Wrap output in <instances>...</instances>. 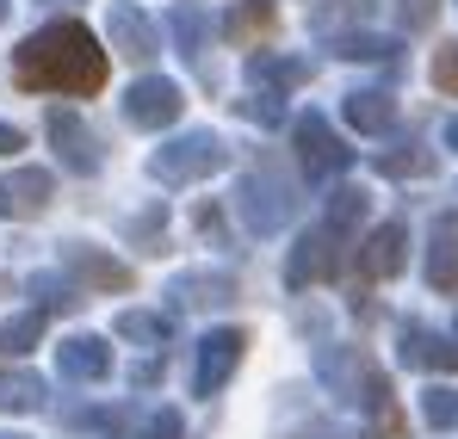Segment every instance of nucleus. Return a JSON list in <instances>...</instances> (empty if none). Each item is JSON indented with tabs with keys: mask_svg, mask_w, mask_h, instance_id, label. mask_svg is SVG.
I'll list each match as a JSON object with an SVG mask.
<instances>
[{
	"mask_svg": "<svg viewBox=\"0 0 458 439\" xmlns=\"http://www.w3.org/2000/svg\"><path fill=\"white\" fill-rule=\"evenodd\" d=\"M366 25L372 19V0H322L316 13H310V31H322V38H341V25Z\"/></svg>",
	"mask_w": 458,
	"mask_h": 439,
	"instance_id": "nucleus-24",
	"label": "nucleus"
},
{
	"mask_svg": "<svg viewBox=\"0 0 458 439\" xmlns=\"http://www.w3.org/2000/svg\"><path fill=\"white\" fill-rule=\"evenodd\" d=\"M167 297H174V309H224V303H235V279L229 273H180Z\"/></svg>",
	"mask_w": 458,
	"mask_h": 439,
	"instance_id": "nucleus-12",
	"label": "nucleus"
},
{
	"mask_svg": "<svg viewBox=\"0 0 458 439\" xmlns=\"http://www.w3.org/2000/svg\"><path fill=\"white\" fill-rule=\"evenodd\" d=\"M428 285L440 297H458V235L434 229V248H428Z\"/></svg>",
	"mask_w": 458,
	"mask_h": 439,
	"instance_id": "nucleus-20",
	"label": "nucleus"
},
{
	"mask_svg": "<svg viewBox=\"0 0 458 439\" xmlns=\"http://www.w3.org/2000/svg\"><path fill=\"white\" fill-rule=\"evenodd\" d=\"M273 0H235L229 6V19H224V38L229 44H254V38H267L273 31Z\"/></svg>",
	"mask_w": 458,
	"mask_h": 439,
	"instance_id": "nucleus-18",
	"label": "nucleus"
},
{
	"mask_svg": "<svg viewBox=\"0 0 458 439\" xmlns=\"http://www.w3.org/2000/svg\"><path fill=\"white\" fill-rule=\"evenodd\" d=\"M0 217H13V205H6V180H0Z\"/></svg>",
	"mask_w": 458,
	"mask_h": 439,
	"instance_id": "nucleus-36",
	"label": "nucleus"
},
{
	"mask_svg": "<svg viewBox=\"0 0 458 439\" xmlns=\"http://www.w3.org/2000/svg\"><path fill=\"white\" fill-rule=\"evenodd\" d=\"M347 124L360 131V137H378V131H390L396 124V99L390 93H347Z\"/></svg>",
	"mask_w": 458,
	"mask_h": 439,
	"instance_id": "nucleus-17",
	"label": "nucleus"
},
{
	"mask_svg": "<svg viewBox=\"0 0 458 439\" xmlns=\"http://www.w3.org/2000/svg\"><path fill=\"white\" fill-rule=\"evenodd\" d=\"M235 112H242L248 124H260V131H273V124L285 118V106H279V93H273V87H260V93H254V99H242Z\"/></svg>",
	"mask_w": 458,
	"mask_h": 439,
	"instance_id": "nucleus-29",
	"label": "nucleus"
},
{
	"mask_svg": "<svg viewBox=\"0 0 458 439\" xmlns=\"http://www.w3.org/2000/svg\"><path fill=\"white\" fill-rule=\"evenodd\" d=\"M131 439H180V415L174 409H155L143 421H131Z\"/></svg>",
	"mask_w": 458,
	"mask_h": 439,
	"instance_id": "nucleus-31",
	"label": "nucleus"
},
{
	"mask_svg": "<svg viewBox=\"0 0 458 439\" xmlns=\"http://www.w3.org/2000/svg\"><path fill=\"white\" fill-rule=\"evenodd\" d=\"M6 205H13L19 217H38V211L50 205V173H44V167H19V173L6 180Z\"/></svg>",
	"mask_w": 458,
	"mask_h": 439,
	"instance_id": "nucleus-19",
	"label": "nucleus"
},
{
	"mask_svg": "<svg viewBox=\"0 0 458 439\" xmlns=\"http://www.w3.org/2000/svg\"><path fill=\"white\" fill-rule=\"evenodd\" d=\"M25 148V131L19 124H0V155H19Z\"/></svg>",
	"mask_w": 458,
	"mask_h": 439,
	"instance_id": "nucleus-35",
	"label": "nucleus"
},
{
	"mask_svg": "<svg viewBox=\"0 0 458 439\" xmlns=\"http://www.w3.org/2000/svg\"><path fill=\"white\" fill-rule=\"evenodd\" d=\"M434 19H440V0H403V25L409 31H428Z\"/></svg>",
	"mask_w": 458,
	"mask_h": 439,
	"instance_id": "nucleus-33",
	"label": "nucleus"
},
{
	"mask_svg": "<svg viewBox=\"0 0 458 439\" xmlns=\"http://www.w3.org/2000/svg\"><path fill=\"white\" fill-rule=\"evenodd\" d=\"M0 439H25V434H0Z\"/></svg>",
	"mask_w": 458,
	"mask_h": 439,
	"instance_id": "nucleus-41",
	"label": "nucleus"
},
{
	"mask_svg": "<svg viewBox=\"0 0 458 439\" xmlns=\"http://www.w3.org/2000/svg\"><path fill=\"white\" fill-rule=\"evenodd\" d=\"M167 31H174V50H180L186 63H199V56H205V31H211V13H205L199 0H174V6H167Z\"/></svg>",
	"mask_w": 458,
	"mask_h": 439,
	"instance_id": "nucleus-15",
	"label": "nucleus"
},
{
	"mask_svg": "<svg viewBox=\"0 0 458 439\" xmlns=\"http://www.w3.org/2000/svg\"><path fill=\"white\" fill-rule=\"evenodd\" d=\"M229 161V143L224 137H211V131H186V137H174V143L155 148L149 173L161 186H192V180H205V173H217Z\"/></svg>",
	"mask_w": 458,
	"mask_h": 439,
	"instance_id": "nucleus-2",
	"label": "nucleus"
},
{
	"mask_svg": "<svg viewBox=\"0 0 458 439\" xmlns=\"http://www.w3.org/2000/svg\"><path fill=\"white\" fill-rule=\"evenodd\" d=\"M6 6H13V0H0V19H6Z\"/></svg>",
	"mask_w": 458,
	"mask_h": 439,
	"instance_id": "nucleus-39",
	"label": "nucleus"
},
{
	"mask_svg": "<svg viewBox=\"0 0 458 439\" xmlns=\"http://www.w3.org/2000/svg\"><path fill=\"white\" fill-rule=\"evenodd\" d=\"M242 353H248V334H242V328H217V334H205V341H199L192 390H199V396H217V390L229 384V371L242 366Z\"/></svg>",
	"mask_w": 458,
	"mask_h": 439,
	"instance_id": "nucleus-7",
	"label": "nucleus"
},
{
	"mask_svg": "<svg viewBox=\"0 0 458 439\" xmlns=\"http://www.w3.org/2000/svg\"><path fill=\"white\" fill-rule=\"evenodd\" d=\"M106 31H112V50L118 56H131V63H149L155 50H161V38H155V25L131 6V0H112V13H106Z\"/></svg>",
	"mask_w": 458,
	"mask_h": 439,
	"instance_id": "nucleus-10",
	"label": "nucleus"
},
{
	"mask_svg": "<svg viewBox=\"0 0 458 439\" xmlns=\"http://www.w3.org/2000/svg\"><path fill=\"white\" fill-rule=\"evenodd\" d=\"M446 143H453V148H458V118H453V124H446Z\"/></svg>",
	"mask_w": 458,
	"mask_h": 439,
	"instance_id": "nucleus-37",
	"label": "nucleus"
},
{
	"mask_svg": "<svg viewBox=\"0 0 458 439\" xmlns=\"http://www.w3.org/2000/svg\"><path fill=\"white\" fill-rule=\"evenodd\" d=\"M112 328H118L124 341H143V347H167V341H174V322H167L161 309H124Z\"/></svg>",
	"mask_w": 458,
	"mask_h": 439,
	"instance_id": "nucleus-22",
	"label": "nucleus"
},
{
	"mask_svg": "<svg viewBox=\"0 0 458 439\" xmlns=\"http://www.w3.org/2000/svg\"><path fill=\"white\" fill-rule=\"evenodd\" d=\"M396 359L415 371H458V347L446 334H434V328H421V322H409L403 334H396Z\"/></svg>",
	"mask_w": 458,
	"mask_h": 439,
	"instance_id": "nucleus-11",
	"label": "nucleus"
},
{
	"mask_svg": "<svg viewBox=\"0 0 458 439\" xmlns=\"http://www.w3.org/2000/svg\"><path fill=\"white\" fill-rule=\"evenodd\" d=\"M50 143H56V155H63V167L69 173H99V137L81 124V112H50Z\"/></svg>",
	"mask_w": 458,
	"mask_h": 439,
	"instance_id": "nucleus-8",
	"label": "nucleus"
},
{
	"mask_svg": "<svg viewBox=\"0 0 458 439\" xmlns=\"http://www.w3.org/2000/svg\"><path fill=\"white\" fill-rule=\"evenodd\" d=\"M180 112H186V93H180V80L143 74V80L124 93V118H131L137 131H167V124H180Z\"/></svg>",
	"mask_w": 458,
	"mask_h": 439,
	"instance_id": "nucleus-5",
	"label": "nucleus"
},
{
	"mask_svg": "<svg viewBox=\"0 0 458 439\" xmlns=\"http://www.w3.org/2000/svg\"><path fill=\"white\" fill-rule=\"evenodd\" d=\"M378 167L390 173V180H421V173H434V155H428V148L409 137V143L384 148V155H378Z\"/></svg>",
	"mask_w": 458,
	"mask_h": 439,
	"instance_id": "nucleus-25",
	"label": "nucleus"
},
{
	"mask_svg": "<svg viewBox=\"0 0 458 439\" xmlns=\"http://www.w3.org/2000/svg\"><path fill=\"white\" fill-rule=\"evenodd\" d=\"M292 137H298V161H304L310 180H328V173H341V167H347V143L328 131V118H322V112H304V118L292 124Z\"/></svg>",
	"mask_w": 458,
	"mask_h": 439,
	"instance_id": "nucleus-6",
	"label": "nucleus"
},
{
	"mask_svg": "<svg viewBox=\"0 0 458 439\" xmlns=\"http://www.w3.org/2000/svg\"><path fill=\"white\" fill-rule=\"evenodd\" d=\"M44 6H75V0H44Z\"/></svg>",
	"mask_w": 458,
	"mask_h": 439,
	"instance_id": "nucleus-38",
	"label": "nucleus"
},
{
	"mask_svg": "<svg viewBox=\"0 0 458 439\" xmlns=\"http://www.w3.org/2000/svg\"><path fill=\"white\" fill-rule=\"evenodd\" d=\"M403 260H409V223H378L372 241H366V254H360L366 279H396Z\"/></svg>",
	"mask_w": 458,
	"mask_h": 439,
	"instance_id": "nucleus-13",
	"label": "nucleus"
},
{
	"mask_svg": "<svg viewBox=\"0 0 458 439\" xmlns=\"http://www.w3.org/2000/svg\"><path fill=\"white\" fill-rule=\"evenodd\" d=\"M63 266L75 273L87 291H131V266L112 260V254H99V248H87V241H69L63 248Z\"/></svg>",
	"mask_w": 458,
	"mask_h": 439,
	"instance_id": "nucleus-9",
	"label": "nucleus"
},
{
	"mask_svg": "<svg viewBox=\"0 0 458 439\" xmlns=\"http://www.w3.org/2000/svg\"><path fill=\"white\" fill-rule=\"evenodd\" d=\"M434 87H440V93H458V44H446V50L434 56Z\"/></svg>",
	"mask_w": 458,
	"mask_h": 439,
	"instance_id": "nucleus-32",
	"label": "nucleus"
},
{
	"mask_svg": "<svg viewBox=\"0 0 458 439\" xmlns=\"http://www.w3.org/2000/svg\"><path fill=\"white\" fill-rule=\"evenodd\" d=\"M235 211H242V223H248L254 235H279V229L292 223V211H298V198H292V186L260 161L254 173H242V186H235Z\"/></svg>",
	"mask_w": 458,
	"mask_h": 439,
	"instance_id": "nucleus-3",
	"label": "nucleus"
},
{
	"mask_svg": "<svg viewBox=\"0 0 458 439\" xmlns=\"http://www.w3.org/2000/svg\"><path fill=\"white\" fill-rule=\"evenodd\" d=\"M335 44V56H347V63H390L396 56V38H360V31H341V38H328Z\"/></svg>",
	"mask_w": 458,
	"mask_h": 439,
	"instance_id": "nucleus-26",
	"label": "nucleus"
},
{
	"mask_svg": "<svg viewBox=\"0 0 458 439\" xmlns=\"http://www.w3.org/2000/svg\"><path fill=\"white\" fill-rule=\"evenodd\" d=\"M248 80L254 87H273V93H285V87H304L310 80V56H248Z\"/></svg>",
	"mask_w": 458,
	"mask_h": 439,
	"instance_id": "nucleus-16",
	"label": "nucleus"
},
{
	"mask_svg": "<svg viewBox=\"0 0 458 439\" xmlns=\"http://www.w3.org/2000/svg\"><path fill=\"white\" fill-rule=\"evenodd\" d=\"M161 371H167V366H161V359H143V366L131 371V384H137V390H149V384H155V377H161Z\"/></svg>",
	"mask_w": 458,
	"mask_h": 439,
	"instance_id": "nucleus-34",
	"label": "nucleus"
},
{
	"mask_svg": "<svg viewBox=\"0 0 458 439\" xmlns=\"http://www.w3.org/2000/svg\"><path fill=\"white\" fill-rule=\"evenodd\" d=\"M56 366H63V377H75V384H99L112 371V347L93 341V334H75V341L56 347Z\"/></svg>",
	"mask_w": 458,
	"mask_h": 439,
	"instance_id": "nucleus-14",
	"label": "nucleus"
},
{
	"mask_svg": "<svg viewBox=\"0 0 458 439\" xmlns=\"http://www.w3.org/2000/svg\"><path fill=\"white\" fill-rule=\"evenodd\" d=\"M44 309H25V316H13V322H0V359H19V353H31L38 341H44Z\"/></svg>",
	"mask_w": 458,
	"mask_h": 439,
	"instance_id": "nucleus-23",
	"label": "nucleus"
},
{
	"mask_svg": "<svg viewBox=\"0 0 458 439\" xmlns=\"http://www.w3.org/2000/svg\"><path fill=\"white\" fill-rule=\"evenodd\" d=\"M421 415L434 421V427H458V390H421Z\"/></svg>",
	"mask_w": 458,
	"mask_h": 439,
	"instance_id": "nucleus-30",
	"label": "nucleus"
},
{
	"mask_svg": "<svg viewBox=\"0 0 458 439\" xmlns=\"http://www.w3.org/2000/svg\"><path fill=\"white\" fill-rule=\"evenodd\" d=\"M13 80L25 93H69V99H87L106 87V50L99 38L75 25V19H56L44 31H31L19 50H13Z\"/></svg>",
	"mask_w": 458,
	"mask_h": 439,
	"instance_id": "nucleus-1",
	"label": "nucleus"
},
{
	"mask_svg": "<svg viewBox=\"0 0 458 439\" xmlns=\"http://www.w3.org/2000/svg\"><path fill=\"white\" fill-rule=\"evenodd\" d=\"M347 266V229H335V223H316L310 235H298V248H292V260H285V279L304 291L316 279H335Z\"/></svg>",
	"mask_w": 458,
	"mask_h": 439,
	"instance_id": "nucleus-4",
	"label": "nucleus"
},
{
	"mask_svg": "<svg viewBox=\"0 0 458 439\" xmlns=\"http://www.w3.org/2000/svg\"><path fill=\"white\" fill-rule=\"evenodd\" d=\"M0 409H6V415L44 409V377H38V371H0Z\"/></svg>",
	"mask_w": 458,
	"mask_h": 439,
	"instance_id": "nucleus-21",
	"label": "nucleus"
},
{
	"mask_svg": "<svg viewBox=\"0 0 458 439\" xmlns=\"http://www.w3.org/2000/svg\"><path fill=\"white\" fill-rule=\"evenodd\" d=\"M453 347H458V322H453Z\"/></svg>",
	"mask_w": 458,
	"mask_h": 439,
	"instance_id": "nucleus-40",
	"label": "nucleus"
},
{
	"mask_svg": "<svg viewBox=\"0 0 458 439\" xmlns=\"http://www.w3.org/2000/svg\"><path fill=\"white\" fill-rule=\"evenodd\" d=\"M25 291L38 297V309H44V316H50V309H75V303H81L75 285H69V279H56V273H31V279H25Z\"/></svg>",
	"mask_w": 458,
	"mask_h": 439,
	"instance_id": "nucleus-27",
	"label": "nucleus"
},
{
	"mask_svg": "<svg viewBox=\"0 0 458 439\" xmlns=\"http://www.w3.org/2000/svg\"><path fill=\"white\" fill-rule=\"evenodd\" d=\"M366 205H372V198H366V192H360V186H341V192H335V198H328V223H335V229H347V235H353V223L366 217Z\"/></svg>",
	"mask_w": 458,
	"mask_h": 439,
	"instance_id": "nucleus-28",
	"label": "nucleus"
}]
</instances>
